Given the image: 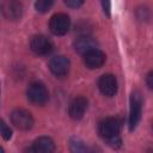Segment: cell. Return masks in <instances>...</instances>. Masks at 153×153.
<instances>
[{
	"mask_svg": "<svg viewBox=\"0 0 153 153\" xmlns=\"http://www.w3.org/2000/svg\"><path fill=\"white\" fill-rule=\"evenodd\" d=\"M71 149L73 152H85L87 151V147L84 145V142L79 140H72L71 141Z\"/></svg>",
	"mask_w": 153,
	"mask_h": 153,
	"instance_id": "obj_16",
	"label": "cell"
},
{
	"mask_svg": "<svg viewBox=\"0 0 153 153\" xmlns=\"http://www.w3.org/2000/svg\"><path fill=\"white\" fill-rule=\"evenodd\" d=\"M11 122L19 130H30L33 127V117L25 109H16L11 112Z\"/></svg>",
	"mask_w": 153,
	"mask_h": 153,
	"instance_id": "obj_3",
	"label": "cell"
},
{
	"mask_svg": "<svg viewBox=\"0 0 153 153\" xmlns=\"http://www.w3.org/2000/svg\"><path fill=\"white\" fill-rule=\"evenodd\" d=\"M27 151L33 153H51L55 151V143L50 137L41 136L32 142L31 147Z\"/></svg>",
	"mask_w": 153,
	"mask_h": 153,
	"instance_id": "obj_12",
	"label": "cell"
},
{
	"mask_svg": "<svg viewBox=\"0 0 153 153\" xmlns=\"http://www.w3.org/2000/svg\"><path fill=\"white\" fill-rule=\"evenodd\" d=\"M0 152H4V149H2V148H1V147H0Z\"/></svg>",
	"mask_w": 153,
	"mask_h": 153,
	"instance_id": "obj_21",
	"label": "cell"
},
{
	"mask_svg": "<svg viewBox=\"0 0 153 153\" xmlns=\"http://www.w3.org/2000/svg\"><path fill=\"white\" fill-rule=\"evenodd\" d=\"M88 102L85 97H76L72 100L68 108V114L73 120H80L84 117L86 110H87Z\"/></svg>",
	"mask_w": 153,
	"mask_h": 153,
	"instance_id": "obj_11",
	"label": "cell"
},
{
	"mask_svg": "<svg viewBox=\"0 0 153 153\" xmlns=\"http://www.w3.org/2000/svg\"><path fill=\"white\" fill-rule=\"evenodd\" d=\"M98 88L105 97H114L117 92V80L112 74H103L98 80Z\"/></svg>",
	"mask_w": 153,
	"mask_h": 153,
	"instance_id": "obj_10",
	"label": "cell"
},
{
	"mask_svg": "<svg viewBox=\"0 0 153 153\" xmlns=\"http://www.w3.org/2000/svg\"><path fill=\"white\" fill-rule=\"evenodd\" d=\"M0 135L4 137V140H10L12 136V130L10 129V127L2 121L0 120Z\"/></svg>",
	"mask_w": 153,
	"mask_h": 153,
	"instance_id": "obj_15",
	"label": "cell"
},
{
	"mask_svg": "<svg viewBox=\"0 0 153 153\" xmlns=\"http://www.w3.org/2000/svg\"><path fill=\"white\" fill-rule=\"evenodd\" d=\"M30 48L36 55L44 56V55H48L53 51L54 45L48 37H45L43 35H37V36H33L31 38Z\"/></svg>",
	"mask_w": 153,
	"mask_h": 153,
	"instance_id": "obj_7",
	"label": "cell"
},
{
	"mask_svg": "<svg viewBox=\"0 0 153 153\" xmlns=\"http://www.w3.org/2000/svg\"><path fill=\"white\" fill-rule=\"evenodd\" d=\"M152 79H153V73L149 72V73L147 74V86H148V88H152V87H153V81H152Z\"/></svg>",
	"mask_w": 153,
	"mask_h": 153,
	"instance_id": "obj_20",
	"label": "cell"
},
{
	"mask_svg": "<svg viewBox=\"0 0 153 153\" xmlns=\"http://www.w3.org/2000/svg\"><path fill=\"white\" fill-rule=\"evenodd\" d=\"M26 96L27 99L35 105H44L49 99V93L47 87L39 81L32 82L29 86L26 91Z\"/></svg>",
	"mask_w": 153,
	"mask_h": 153,
	"instance_id": "obj_1",
	"label": "cell"
},
{
	"mask_svg": "<svg viewBox=\"0 0 153 153\" xmlns=\"http://www.w3.org/2000/svg\"><path fill=\"white\" fill-rule=\"evenodd\" d=\"M0 12L8 20H18L23 14V6L18 0H4L0 5Z\"/></svg>",
	"mask_w": 153,
	"mask_h": 153,
	"instance_id": "obj_6",
	"label": "cell"
},
{
	"mask_svg": "<svg viewBox=\"0 0 153 153\" xmlns=\"http://www.w3.org/2000/svg\"><path fill=\"white\" fill-rule=\"evenodd\" d=\"M71 68V62L68 60V57L59 55V56H54L50 62H49V69L50 72L57 76V78H63L68 74Z\"/></svg>",
	"mask_w": 153,
	"mask_h": 153,
	"instance_id": "obj_8",
	"label": "cell"
},
{
	"mask_svg": "<svg viewBox=\"0 0 153 153\" xmlns=\"http://www.w3.org/2000/svg\"><path fill=\"white\" fill-rule=\"evenodd\" d=\"M96 47H97L96 39L92 36H90L88 33L79 36L75 39V42H74V49H75V51L79 53V54H82V55L86 51H88L91 49H94Z\"/></svg>",
	"mask_w": 153,
	"mask_h": 153,
	"instance_id": "obj_13",
	"label": "cell"
},
{
	"mask_svg": "<svg viewBox=\"0 0 153 153\" xmlns=\"http://www.w3.org/2000/svg\"><path fill=\"white\" fill-rule=\"evenodd\" d=\"M53 4H54V0H36L35 8L39 13H45L51 8Z\"/></svg>",
	"mask_w": 153,
	"mask_h": 153,
	"instance_id": "obj_14",
	"label": "cell"
},
{
	"mask_svg": "<svg viewBox=\"0 0 153 153\" xmlns=\"http://www.w3.org/2000/svg\"><path fill=\"white\" fill-rule=\"evenodd\" d=\"M120 128H121V124H120V121L117 118H115V117H106V118H104L99 123L98 133H99V135L103 139L108 140L110 137L118 136Z\"/></svg>",
	"mask_w": 153,
	"mask_h": 153,
	"instance_id": "obj_5",
	"label": "cell"
},
{
	"mask_svg": "<svg viewBox=\"0 0 153 153\" xmlns=\"http://www.w3.org/2000/svg\"><path fill=\"white\" fill-rule=\"evenodd\" d=\"M106 142H108V145L110 146V147H112V148H118V147H121V145H122V140L120 139V136H114V137H110V139H108V140H105Z\"/></svg>",
	"mask_w": 153,
	"mask_h": 153,
	"instance_id": "obj_17",
	"label": "cell"
},
{
	"mask_svg": "<svg viewBox=\"0 0 153 153\" xmlns=\"http://www.w3.org/2000/svg\"><path fill=\"white\" fill-rule=\"evenodd\" d=\"M103 11L106 16H110V10H111V1L110 0H100Z\"/></svg>",
	"mask_w": 153,
	"mask_h": 153,
	"instance_id": "obj_19",
	"label": "cell"
},
{
	"mask_svg": "<svg viewBox=\"0 0 153 153\" xmlns=\"http://www.w3.org/2000/svg\"><path fill=\"white\" fill-rule=\"evenodd\" d=\"M71 26V19L65 13H56L49 20V29L55 36H63L68 32Z\"/></svg>",
	"mask_w": 153,
	"mask_h": 153,
	"instance_id": "obj_4",
	"label": "cell"
},
{
	"mask_svg": "<svg viewBox=\"0 0 153 153\" xmlns=\"http://www.w3.org/2000/svg\"><path fill=\"white\" fill-rule=\"evenodd\" d=\"M63 1H65V4L68 7H71V8H78V7H80L84 4L85 0H63Z\"/></svg>",
	"mask_w": 153,
	"mask_h": 153,
	"instance_id": "obj_18",
	"label": "cell"
},
{
	"mask_svg": "<svg viewBox=\"0 0 153 153\" xmlns=\"http://www.w3.org/2000/svg\"><path fill=\"white\" fill-rule=\"evenodd\" d=\"M142 112V98L137 91H134L130 96V108H129V129L133 131L141 118Z\"/></svg>",
	"mask_w": 153,
	"mask_h": 153,
	"instance_id": "obj_2",
	"label": "cell"
},
{
	"mask_svg": "<svg viewBox=\"0 0 153 153\" xmlns=\"http://www.w3.org/2000/svg\"><path fill=\"white\" fill-rule=\"evenodd\" d=\"M105 59H106L105 54L97 48L91 49L84 54V63L90 69L100 68L105 63Z\"/></svg>",
	"mask_w": 153,
	"mask_h": 153,
	"instance_id": "obj_9",
	"label": "cell"
}]
</instances>
